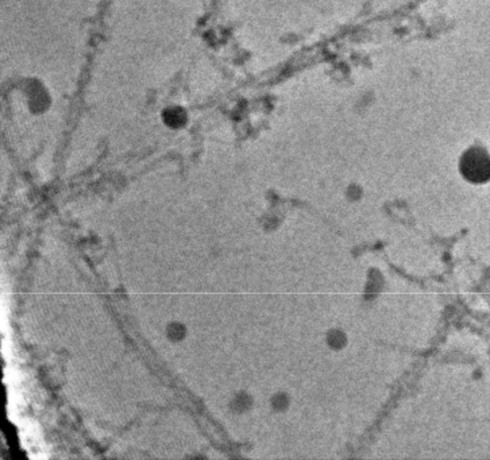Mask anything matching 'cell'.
I'll use <instances>...</instances> for the list:
<instances>
[{
    "label": "cell",
    "instance_id": "obj_2",
    "mask_svg": "<svg viewBox=\"0 0 490 460\" xmlns=\"http://www.w3.org/2000/svg\"><path fill=\"white\" fill-rule=\"evenodd\" d=\"M163 122L170 129H180L187 123V112L180 107L165 108L163 114Z\"/></svg>",
    "mask_w": 490,
    "mask_h": 460
},
{
    "label": "cell",
    "instance_id": "obj_1",
    "mask_svg": "<svg viewBox=\"0 0 490 460\" xmlns=\"http://www.w3.org/2000/svg\"><path fill=\"white\" fill-rule=\"evenodd\" d=\"M462 176L473 184H484L490 179V155L481 148H469L460 158Z\"/></svg>",
    "mask_w": 490,
    "mask_h": 460
},
{
    "label": "cell",
    "instance_id": "obj_3",
    "mask_svg": "<svg viewBox=\"0 0 490 460\" xmlns=\"http://www.w3.org/2000/svg\"><path fill=\"white\" fill-rule=\"evenodd\" d=\"M187 335V329L181 323H170L166 328V336L170 341H182Z\"/></svg>",
    "mask_w": 490,
    "mask_h": 460
}]
</instances>
